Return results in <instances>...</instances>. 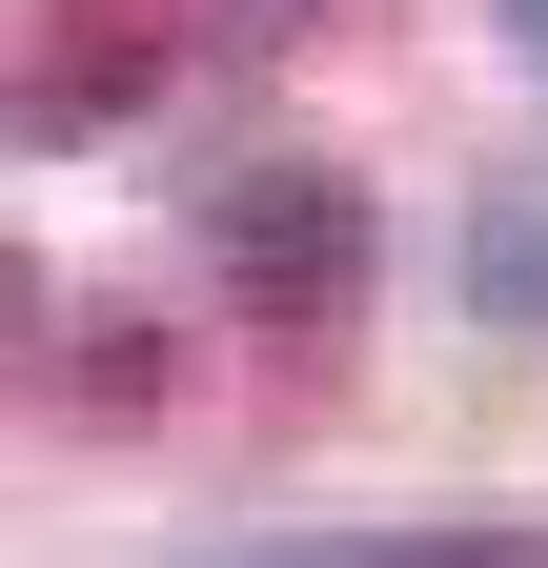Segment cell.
I'll use <instances>...</instances> for the list:
<instances>
[{
    "instance_id": "cell-4",
    "label": "cell",
    "mask_w": 548,
    "mask_h": 568,
    "mask_svg": "<svg viewBox=\"0 0 548 568\" xmlns=\"http://www.w3.org/2000/svg\"><path fill=\"white\" fill-rule=\"evenodd\" d=\"M508 41H548V0H508Z\"/></svg>"
},
{
    "instance_id": "cell-2",
    "label": "cell",
    "mask_w": 548,
    "mask_h": 568,
    "mask_svg": "<svg viewBox=\"0 0 548 568\" xmlns=\"http://www.w3.org/2000/svg\"><path fill=\"white\" fill-rule=\"evenodd\" d=\"M467 305H488V325H548V203L528 183L467 203Z\"/></svg>"
},
{
    "instance_id": "cell-3",
    "label": "cell",
    "mask_w": 548,
    "mask_h": 568,
    "mask_svg": "<svg viewBox=\"0 0 548 568\" xmlns=\"http://www.w3.org/2000/svg\"><path fill=\"white\" fill-rule=\"evenodd\" d=\"M386 568H548V548H508V528H427V548H386Z\"/></svg>"
},
{
    "instance_id": "cell-1",
    "label": "cell",
    "mask_w": 548,
    "mask_h": 568,
    "mask_svg": "<svg viewBox=\"0 0 548 568\" xmlns=\"http://www.w3.org/2000/svg\"><path fill=\"white\" fill-rule=\"evenodd\" d=\"M203 264H224V305L325 325L366 284V183L346 163H224V183H203Z\"/></svg>"
}]
</instances>
